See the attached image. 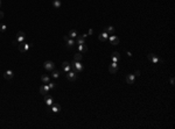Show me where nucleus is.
Wrapping results in <instances>:
<instances>
[{"label": "nucleus", "instance_id": "nucleus-21", "mask_svg": "<svg viewBox=\"0 0 175 129\" xmlns=\"http://www.w3.org/2000/svg\"><path fill=\"white\" fill-rule=\"evenodd\" d=\"M68 36L70 38H76L77 37V31L74 30V29H72V30H70V31H69V34H68Z\"/></svg>", "mask_w": 175, "mask_h": 129}, {"label": "nucleus", "instance_id": "nucleus-1", "mask_svg": "<svg viewBox=\"0 0 175 129\" xmlns=\"http://www.w3.org/2000/svg\"><path fill=\"white\" fill-rule=\"evenodd\" d=\"M71 68L74 69V72L75 73H81L83 71V65L81 62H77V61H74L72 64H71Z\"/></svg>", "mask_w": 175, "mask_h": 129}, {"label": "nucleus", "instance_id": "nucleus-13", "mask_svg": "<svg viewBox=\"0 0 175 129\" xmlns=\"http://www.w3.org/2000/svg\"><path fill=\"white\" fill-rule=\"evenodd\" d=\"M109 40H110V42H111V44H113V46H118L119 44V37H117V36H114V35H111V36H109Z\"/></svg>", "mask_w": 175, "mask_h": 129}, {"label": "nucleus", "instance_id": "nucleus-5", "mask_svg": "<svg viewBox=\"0 0 175 129\" xmlns=\"http://www.w3.org/2000/svg\"><path fill=\"white\" fill-rule=\"evenodd\" d=\"M43 68L46 69L47 71H53L54 69H55V63L52 61H47V62H45V64H43Z\"/></svg>", "mask_w": 175, "mask_h": 129}, {"label": "nucleus", "instance_id": "nucleus-25", "mask_svg": "<svg viewBox=\"0 0 175 129\" xmlns=\"http://www.w3.org/2000/svg\"><path fill=\"white\" fill-rule=\"evenodd\" d=\"M6 29H7V26L4 24V23H1V24H0V31H1V33H5Z\"/></svg>", "mask_w": 175, "mask_h": 129}, {"label": "nucleus", "instance_id": "nucleus-8", "mask_svg": "<svg viewBox=\"0 0 175 129\" xmlns=\"http://www.w3.org/2000/svg\"><path fill=\"white\" fill-rule=\"evenodd\" d=\"M50 111H52L53 113H60V112H61V106H60L58 104L54 102L53 105L50 106Z\"/></svg>", "mask_w": 175, "mask_h": 129}, {"label": "nucleus", "instance_id": "nucleus-29", "mask_svg": "<svg viewBox=\"0 0 175 129\" xmlns=\"http://www.w3.org/2000/svg\"><path fill=\"white\" fill-rule=\"evenodd\" d=\"M170 84H172V85H174V77H172V78H170Z\"/></svg>", "mask_w": 175, "mask_h": 129}, {"label": "nucleus", "instance_id": "nucleus-2", "mask_svg": "<svg viewBox=\"0 0 175 129\" xmlns=\"http://www.w3.org/2000/svg\"><path fill=\"white\" fill-rule=\"evenodd\" d=\"M147 58H148V59H149V61L152 62L153 64H158V63H159V62H161V63H162V59H160L159 57H158V56H156V55H154V53H148V56H147Z\"/></svg>", "mask_w": 175, "mask_h": 129}, {"label": "nucleus", "instance_id": "nucleus-26", "mask_svg": "<svg viewBox=\"0 0 175 129\" xmlns=\"http://www.w3.org/2000/svg\"><path fill=\"white\" fill-rule=\"evenodd\" d=\"M105 31H106V33H110V34H112V33L114 31V28L112 27V26H110V27H106V28H105Z\"/></svg>", "mask_w": 175, "mask_h": 129}, {"label": "nucleus", "instance_id": "nucleus-23", "mask_svg": "<svg viewBox=\"0 0 175 129\" xmlns=\"http://www.w3.org/2000/svg\"><path fill=\"white\" fill-rule=\"evenodd\" d=\"M53 6L55 8H60V7H61V1H60V0H54V1H53Z\"/></svg>", "mask_w": 175, "mask_h": 129}, {"label": "nucleus", "instance_id": "nucleus-24", "mask_svg": "<svg viewBox=\"0 0 175 129\" xmlns=\"http://www.w3.org/2000/svg\"><path fill=\"white\" fill-rule=\"evenodd\" d=\"M52 76H53V78H58V77H60V72H58L57 70H55V69H54Z\"/></svg>", "mask_w": 175, "mask_h": 129}, {"label": "nucleus", "instance_id": "nucleus-12", "mask_svg": "<svg viewBox=\"0 0 175 129\" xmlns=\"http://www.w3.org/2000/svg\"><path fill=\"white\" fill-rule=\"evenodd\" d=\"M49 91H50V90H49V86H48V84H45V85H42V86L40 87V93H41L42 95H46V94Z\"/></svg>", "mask_w": 175, "mask_h": 129}, {"label": "nucleus", "instance_id": "nucleus-31", "mask_svg": "<svg viewBox=\"0 0 175 129\" xmlns=\"http://www.w3.org/2000/svg\"><path fill=\"white\" fill-rule=\"evenodd\" d=\"M0 6H1V0H0Z\"/></svg>", "mask_w": 175, "mask_h": 129}, {"label": "nucleus", "instance_id": "nucleus-6", "mask_svg": "<svg viewBox=\"0 0 175 129\" xmlns=\"http://www.w3.org/2000/svg\"><path fill=\"white\" fill-rule=\"evenodd\" d=\"M45 102L47 104V106L50 107V106H52V105L54 104V99H53V97H52L50 94H48V93H47L46 95H45Z\"/></svg>", "mask_w": 175, "mask_h": 129}, {"label": "nucleus", "instance_id": "nucleus-28", "mask_svg": "<svg viewBox=\"0 0 175 129\" xmlns=\"http://www.w3.org/2000/svg\"><path fill=\"white\" fill-rule=\"evenodd\" d=\"M1 19H4V12L0 11V20H1Z\"/></svg>", "mask_w": 175, "mask_h": 129}, {"label": "nucleus", "instance_id": "nucleus-18", "mask_svg": "<svg viewBox=\"0 0 175 129\" xmlns=\"http://www.w3.org/2000/svg\"><path fill=\"white\" fill-rule=\"evenodd\" d=\"M134 79H136V76L134 75H127V77H126V83L131 85V84L134 83Z\"/></svg>", "mask_w": 175, "mask_h": 129}, {"label": "nucleus", "instance_id": "nucleus-10", "mask_svg": "<svg viewBox=\"0 0 175 129\" xmlns=\"http://www.w3.org/2000/svg\"><path fill=\"white\" fill-rule=\"evenodd\" d=\"M13 77H14V72H13L12 70H7V71H5V73H4V78H5L6 80H11Z\"/></svg>", "mask_w": 175, "mask_h": 129}, {"label": "nucleus", "instance_id": "nucleus-14", "mask_svg": "<svg viewBox=\"0 0 175 129\" xmlns=\"http://www.w3.org/2000/svg\"><path fill=\"white\" fill-rule=\"evenodd\" d=\"M85 37H86L85 34H84V35H79V36L77 35V40L75 41L77 46H78V44H84V43H85Z\"/></svg>", "mask_w": 175, "mask_h": 129}, {"label": "nucleus", "instance_id": "nucleus-17", "mask_svg": "<svg viewBox=\"0 0 175 129\" xmlns=\"http://www.w3.org/2000/svg\"><path fill=\"white\" fill-rule=\"evenodd\" d=\"M77 49H78V53H84L88 51V47L85 46V43L84 44H78Z\"/></svg>", "mask_w": 175, "mask_h": 129}, {"label": "nucleus", "instance_id": "nucleus-19", "mask_svg": "<svg viewBox=\"0 0 175 129\" xmlns=\"http://www.w3.org/2000/svg\"><path fill=\"white\" fill-rule=\"evenodd\" d=\"M98 38H99V41H103V42H104V41H105L106 38H109V35H107L106 31H104V33H102V34L99 35Z\"/></svg>", "mask_w": 175, "mask_h": 129}, {"label": "nucleus", "instance_id": "nucleus-11", "mask_svg": "<svg viewBox=\"0 0 175 129\" xmlns=\"http://www.w3.org/2000/svg\"><path fill=\"white\" fill-rule=\"evenodd\" d=\"M26 40V34L23 33V31H19L18 34H16V41L20 43V42H23Z\"/></svg>", "mask_w": 175, "mask_h": 129}, {"label": "nucleus", "instance_id": "nucleus-7", "mask_svg": "<svg viewBox=\"0 0 175 129\" xmlns=\"http://www.w3.org/2000/svg\"><path fill=\"white\" fill-rule=\"evenodd\" d=\"M67 78H68L69 82H75L77 79V76L74 71H69V72H67Z\"/></svg>", "mask_w": 175, "mask_h": 129}, {"label": "nucleus", "instance_id": "nucleus-15", "mask_svg": "<svg viewBox=\"0 0 175 129\" xmlns=\"http://www.w3.org/2000/svg\"><path fill=\"white\" fill-rule=\"evenodd\" d=\"M111 58H112V62L113 63H118V62L120 61V53H112V55H111Z\"/></svg>", "mask_w": 175, "mask_h": 129}, {"label": "nucleus", "instance_id": "nucleus-27", "mask_svg": "<svg viewBox=\"0 0 175 129\" xmlns=\"http://www.w3.org/2000/svg\"><path fill=\"white\" fill-rule=\"evenodd\" d=\"M48 86H49V90H50V91H53L54 88H55V84H54V83H50V82L48 83Z\"/></svg>", "mask_w": 175, "mask_h": 129}, {"label": "nucleus", "instance_id": "nucleus-30", "mask_svg": "<svg viewBox=\"0 0 175 129\" xmlns=\"http://www.w3.org/2000/svg\"><path fill=\"white\" fill-rule=\"evenodd\" d=\"M134 76H140V71H139V70L136 71V75H134Z\"/></svg>", "mask_w": 175, "mask_h": 129}, {"label": "nucleus", "instance_id": "nucleus-4", "mask_svg": "<svg viewBox=\"0 0 175 129\" xmlns=\"http://www.w3.org/2000/svg\"><path fill=\"white\" fill-rule=\"evenodd\" d=\"M63 40L67 42V47H68V49H71L72 47L76 44L75 40H74V38H70L69 36H64V37H63Z\"/></svg>", "mask_w": 175, "mask_h": 129}, {"label": "nucleus", "instance_id": "nucleus-20", "mask_svg": "<svg viewBox=\"0 0 175 129\" xmlns=\"http://www.w3.org/2000/svg\"><path fill=\"white\" fill-rule=\"evenodd\" d=\"M82 58H83V56H82V53H75V56H74V61L81 62V61H82Z\"/></svg>", "mask_w": 175, "mask_h": 129}, {"label": "nucleus", "instance_id": "nucleus-3", "mask_svg": "<svg viewBox=\"0 0 175 129\" xmlns=\"http://www.w3.org/2000/svg\"><path fill=\"white\" fill-rule=\"evenodd\" d=\"M18 48H19V51H21V53H26V51L31 48V46H29L28 43H25V41H23V42H20V43L18 44Z\"/></svg>", "mask_w": 175, "mask_h": 129}, {"label": "nucleus", "instance_id": "nucleus-22", "mask_svg": "<svg viewBox=\"0 0 175 129\" xmlns=\"http://www.w3.org/2000/svg\"><path fill=\"white\" fill-rule=\"evenodd\" d=\"M41 80H42V83L43 84H48L49 82H50V78H49V76H46V75H45V76L41 77Z\"/></svg>", "mask_w": 175, "mask_h": 129}, {"label": "nucleus", "instance_id": "nucleus-16", "mask_svg": "<svg viewBox=\"0 0 175 129\" xmlns=\"http://www.w3.org/2000/svg\"><path fill=\"white\" fill-rule=\"evenodd\" d=\"M62 69H63V71L67 73V72H69V71L71 70V65L69 64L68 62H63V63H62Z\"/></svg>", "mask_w": 175, "mask_h": 129}, {"label": "nucleus", "instance_id": "nucleus-9", "mask_svg": "<svg viewBox=\"0 0 175 129\" xmlns=\"http://www.w3.org/2000/svg\"><path fill=\"white\" fill-rule=\"evenodd\" d=\"M109 71L112 73V75H114V73H117L118 72V64L117 63H113L112 62V64L109 66Z\"/></svg>", "mask_w": 175, "mask_h": 129}]
</instances>
